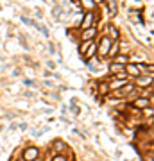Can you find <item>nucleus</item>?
Returning <instances> with one entry per match:
<instances>
[{
    "instance_id": "1",
    "label": "nucleus",
    "mask_w": 154,
    "mask_h": 161,
    "mask_svg": "<svg viewBox=\"0 0 154 161\" xmlns=\"http://www.w3.org/2000/svg\"><path fill=\"white\" fill-rule=\"evenodd\" d=\"M111 40L108 38V36H101V40L97 43V54L101 56V57H106L108 52H109V47H111Z\"/></svg>"
},
{
    "instance_id": "2",
    "label": "nucleus",
    "mask_w": 154,
    "mask_h": 161,
    "mask_svg": "<svg viewBox=\"0 0 154 161\" xmlns=\"http://www.w3.org/2000/svg\"><path fill=\"white\" fill-rule=\"evenodd\" d=\"M84 16H82V21L79 23V31L82 29H88V27H93V21H95V13L93 11H86V13H82Z\"/></svg>"
},
{
    "instance_id": "3",
    "label": "nucleus",
    "mask_w": 154,
    "mask_h": 161,
    "mask_svg": "<svg viewBox=\"0 0 154 161\" xmlns=\"http://www.w3.org/2000/svg\"><path fill=\"white\" fill-rule=\"evenodd\" d=\"M40 158V149L38 147H27L22 154V159L23 161H34Z\"/></svg>"
},
{
    "instance_id": "4",
    "label": "nucleus",
    "mask_w": 154,
    "mask_h": 161,
    "mask_svg": "<svg viewBox=\"0 0 154 161\" xmlns=\"http://www.w3.org/2000/svg\"><path fill=\"white\" fill-rule=\"evenodd\" d=\"M99 34L97 27H88V29H82L81 31V40L82 41H93V38Z\"/></svg>"
},
{
    "instance_id": "5",
    "label": "nucleus",
    "mask_w": 154,
    "mask_h": 161,
    "mask_svg": "<svg viewBox=\"0 0 154 161\" xmlns=\"http://www.w3.org/2000/svg\"><path fill=\"white\" fill-rule=\"evenodd\" d=\"M151 104H152V100L147 98V97H136L133 100V107H138V109H145V107H149Z\"/></svg>"
},
{
    "instance_id": "6",
    "label": "nucleus",
    "mask_w": 154,
    "mask_h": 161,
    "mask_svg": "<svg viewBox=\"0 0 154 161\" xmlns=\"http://www.w3.org/2000/svg\"><path fill=\"white\" fill-rule=\"evenodd\" d=\"M136 82H138L136 86H140V88H147V86L151 88V86H152V75H149V77L138 75V77H136Z\"/></svg>"
},
{
    "instance_id": "7",
    "label": "nucleus",
    "mask_w": 154,
    "mask_h": 161,
    "mask_svg": "<svg viewBox=\"0 0 154 161\" xmlns=\"http://www.w3.org/2000/svg\"><path fill=\"white\" fill-rule=\"evenodd\" d=\"M118 50H120V43H118V41H113V43H111V47H109V52H108V56H106V57H111V59H115V56H118Z\"/></svg>"
},
{
    "instance_id": "8",
    "label": "nucleus",
    "mask_w": 154,
    "mask_h": 161,
    "mask_svg": "<svg viewBox=\"0 0 154 161\" xmlns=\"http://www.w3.org/2000/svg\"><path fill=\"white\" fill-rule=\"evenodd\" d=\"M124 72V64H118V63H115V61H111V64H109V74H122Z\"/></svg>"
},
{
    "instance_id": "9",
    "label": "nucleus",
    "mask_w": 154,
    "mask_h": 161,
    "mask_svg": "<svg viewBox=\"0 0 154 161\" xmlns=\"http://www.w3.org/2000/svg\"><path fill=\"white\" fill-rule=\"evenodd\" d=\"M125 82H127L125 79H113V81H111V82H108V84H109V90H120Z\"/></svg>"
},
{
    "instance_id": "10",
    "label": "nucleus",
    "mask_w": 154,
    "mask_h": 161,
    "mask_svg": "<svg viewBox=\"0 0 154 161\" xmlns=\"http://www.w3.org/2000/svg\"><path fill=\"white\" fill-rule=\"evenodd\" d=\"M124 72H129L131 75H134V79L140 75V72H138V68H136V64H131V63H127L125 66H124Z\"/></svg>"
},
{
    "instance_id": "11",
    "label": "nucleus",
    "mask_w": 154,
    "mask_h": 161,
    "mask_svg": "<svg viewBox=\"0 0 154 161\" xmlns=\"http://www.w3.org/2000/svg\"><path fill=\"white\" fill-rule=\"evenodd\" d=\"M52 147L56 149V152H57V154H61L63 150L66 149V145H65V141H61V140H54V143H52Z\"/></svg>"
},
{
    "instance_id": "12",
    "label": "nucleus",
    "mask_w": 154,
    "mask_h": 161,
    "mask_svg": "<svg viewBox=\"0 0 154 161\" xmlns=\"http://www.w3.org/2000/svg\"><path fill=\"white\" fill-rule=\"evenodd\" d=\"M108 4H109V14L116 16L118 14V4H116V0H108Z\"/></svg>"
},
{
    "instance_id": "13",
    "label": "nucleus",
    "mask_w": 154,
    "mask_h": 161,
    "mask_svg": "<svg viewBox=\"0 0 154 161\" xmlns=\"http://www.w3.org/2000/svg\"><path fill=\"white\" fill-rule=\"evenodd\" d=\"M108 29H109V32H111V36H108L111 41H115V40H118V36H120V32H118V29L115 27V25H108Z\"/></svg>"
},
{
    "instance_id": "14",
    "label": "nucleus",
    "mask_w": 154,
    "mask_h": 161,
    "mask_svg": "<svg viewBox=\"0 0 154 161\" xmlns=\"http://www.w3.org/2000/svg\"><path fill=\"white\" fill-rule=\"evenodd\" d=\"M118 91H120V93H124V95H127V93L134 91V84H131V82H125V84H124Z\"/></svg>"
},
{
    "instance_id": "15",
    "label": "nucleus",
    "mask_w": 154,
    "mask_h": 161,
    "mask_svg": "<svg viewBox=\"0 0 154 161\" xmlns=\"http://www.w3.org/2000/svg\"><path fill=\"white\" fill-rule=\"evenodd\" d=\"M109 91H111V90H109V84H108V82H101V84H99V93H101V95H108Z\"/></svg>"
},
{
    "instance_id": "16",
    "label": "nucleus",
    "mask_w": 154,
    "mask_h": 161,
    "mask_svg": "<svg viewBox=\"0 0 154 161\" xmlns=\"http://www.w3.org/2000/svg\"><path fill=\"white\" fill-rule=\"evenodd\" d=\"M79 6H81V7H86V9H93V7H95V2H93V0H79Z\"/></svg>"
},
{
    "instance_id": "17",
    "label": "nucleus",
    "mask_w": 154,
    "mask_h": 161,
    "mask_svg": "<svg viewBox=\"0 0 154 161\" xmlns=\"http://www.w3.org/2000/svg\"><path fill=\"white\" fill-rule=\"evenodd\" d=\"M115 63H118V64H124V66H125V64L129 63V57H127V56H115V59H113Z\"/></svg>"
},
{
    "instance_id": "18",
    "label": "nucleus",
    "mask_w": 154,
    "mask_h": 161,
    "mask_svg": "<svg viewBox=\"0 0 154 161\" xmlns=\"http://www.w3.org/2000/svg\"><path fill=\"white\" fill-rule=\"evenodd\" d=\"M90 45H92V41H84V43L81 45V47H79V52H81L82 56H84V52L88 50V47H90Z\"/></svg>"
},
{
    "instance_id": "19",
    "label": "nucleus",
    "mask_w": 154,
    "mask_h": 161,
    "mask_svg": "<svg viewBox=\"0 0 154 161\" xmlns=\"http://www.w3.org/2000/svg\"><path fill=\"white\" fill-rule=\"evenodd\" d=\"M38 31H40L43 36H47V38H49V34H50V32H49V29H47L45 25H40V27H38Z\"/></svg>"
},
{
    "instance_id": "20",
    "label": "nucleus",
    "mask_w": 154,
    "mask_h": 161,
    "mask_svg": "<svg viewBox=\"0 0 154 161\" xmlns=\"http://www.w3.org/2000/svg\"><path fill=\"white\" fill-rule=\"evenodd\" d=\"M52 161H68V159H66V158L63 156V154H56V156L52 158Z\"/></svg>"
},
{
    "instance_id": "21",
    "label": "nucleus",
    "mask_w": 154,
    "mask_h": 161,
    "mask_svg": "<svg viewBox=\"0 0 154 161\" xmlns=\"http://www.w3.org/2000/svg\"><path fill=\"white\" fill-rule=\"evenodd\" d=\"M144 113H145V115H147V117H149V118H151V117H152V106L145 107V109H144Z\"/></svg>"
},
{
    "instance_id": "22",
    "label": "nucleus",
    "mask_w": 154,
    "mask_h": 161,
    "mask_svg": "<svg viewBox=\"0 0 154 161\" xmlns=\"http://www.w3.org/2000/svg\"><path fill=\"white\" fill-rule=\"evenodd\" d=\"M43 16V13H41V9H36V18H41Z\"/></svg>"
},
{
    "instance_id": "23",
    "label": "nucleus",
    "mask_w": 154,
    "mask_h": 161,
    "mask_svg": "<svg viewBox=\"0 0 154 161\" xmlns=\"http://www.w3.org/2000/svg\"><path fill=\"white\" fill-rule=\"evenodd\" d=\"M93 2H95V6H97V4H102L104 0H93Z\"/></svg>"
},
{
    "instance_id": "24",
    "label": "nucleus",
    "mask_w": 154,
    "mask_h": 161,
    "mask_svg": "<svg viewBox=\"0 0 154 161\" xmlns=\"http://www.w3.org/2000/svg\"><path fill=\"white\" fill-rule=\"evenodd\" d=\"M70 2H72V4H77V6H79V0H70Z\"/></svg>"
},
{
    "instance_id": "25",
    "label": "nucleus",
    "mask_w": 154,
    "mask_h": 161,
    "mask_svg": "<svg viewBox=\"0 0 154 161\" xmlns=\"http://www.w3.org/2000/svg\"><path fill=\"white\" fill-rule=\"evenodd\" d=\"M34 161H41V156H40V158H38V159H34Z\"/></svg>"
},
{
    "instance_id": "26",
    "label": "nucleus",
    "mask_w": 154,
    "mask_h": 161,
    "mask_svg": "<svg viewBox=\"0 0 154 161\" xmlns=\"http://www.w3.org/2000/svg\"><path fill=\"white\" fill-rule=\"evenodd\" d=\"M22 161H23V159H22Z\"/></svg>"
}]
</instances>
